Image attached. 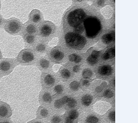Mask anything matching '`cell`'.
Masks as SVG:
<instances>
[{
    "label": "cell",
    "instance_id": "1",
    "mask_svg": "<svg viewBox=\"0 0 138 123\" xmlns=\"http://www.w3.org/2000/svg\"><path fill=\"white\" fill-rule=\"evenodd\" d=\"M64 39L66 44L68 47L76 50H81L86 43L85 37L73 32L66 33Z\"/></svg>",
    "mask_w": 138,
    "mask_h": 123
},
{
    "label": "cell",
    "instance_id": "2",
    "mask_svg": "<svg viewBox=\"0 0 138 123\" xmlns=\"http://www.w3.org/2000/svg\"><path fill=\"white\" fill-rule=\"evenodd\" d=\"M85 12L82 9H76L68 13L66 20L71 27L75 28L81 25L85 18Z\"/></svg>",
    "mask_w": 138,
    "mask_h": 123
},
{
    "label": "cell",
    "instance_id": "3",
    "mask_svg": "<svg viewBox=\"0 0 138 123\" xmlns=\"http://www.w3.org/2000/svg\"><path fill=\"white\" fill-rule=\"evenodd\" d=\"M37 55L33 50L25 49L22 50L17 57V61L23 65H34L36 61Z\"/></svg>",
    "mask_w": 138,
    "mask_h": 123
},
{
    "label": "cell",
    "instance_id": "4",
    "mask_svg": "<svg viewBox=\"0 0 138 123\" xmlns=\"http://www.w3.org/2000/svg\"><path fill=\"white\" fill-rule=\"evenodd\" d=\"M4 27L7 32L11 34L16 35L21 34L22 25L20 20L13 17L6 20Z\"/></svg>",
    "mask_w": 138,
    "mask_h": 123
},
{
    "label": "cell",
    "instance_id": "5",
    "mask_svg": "<svg viewBox=\"0 0 138 123\" xmlns=\"http://www.w3.org/2000/svg\"><path fill=\"white\" fill-rule=\"evenodd\" d=\"M17 64L14 59L3 58L0 60V76L7 75L13 71Z\"/></svg>",
    "mask_w": 138,
    "mask_h": 123
},
{
    "label": "cell",
    "instance_id": "6",
    "mask_svg": "<svg viewBox=\"0 0 138 123\" xmlns=\"http://www.w3.org/2000/svg\"><path fill=\"white\" fill-rule=\"evenodd\" d=\"M54 31L53 27L49 22H44L39 25L38 29V34L43 38L49 37Z\"/></svg>",
    "mask_w": 138,
    "mask_h": 123
},
{
    "label": "cell",
    "instance_id": "7",
    "mask_svg": "<svg viewBox=\"0 0 138 123\" xmlns=\"http://www.w3.org/2000/svg\"><path fill=\"white\" fill-rule=\"evenodd\" d=\"M111 107L110 104L107 102L99 101L94 105V109L96 112L103 115Z\"/></svg>",
    "mask_w": 138,
    "mask_h": 123
},
{
    "label": "cell",
    "instance_id": "8",
    "mask_svg": "<svg viewBox=\"0 0 138 123\" xmlns=\"http://www.w3.org/2000/svg\"><path fill=\"white\" fill-rule=\"evenodd\" d=\"M37 31V25L28 21L22 26L21 34L24 36L26 34L35 35Z\"/></svg>",
    "mask_w": 138,
    "mask_h": 123
},
{
    "label": "cell",
    "instance_id": "9",
    "mask_svg": "<svg viewBox=\"0 0 138 123\" xmlns=\"http://www.w3.org/2000/svg\"><path fill=\"white\" fill-rule=\"evenodd\" d=\"M11 110L10 106L6 103H0V118L5 119L9 117L11 115Z\"/></svg>",
    "mask_w": 138,
    "mask_h": 123
},
{
    "label": "cell",
    "instance_id": "10",
    "mask_svg": "<svg viewBox=\"0 0 138 123\" xmlns=\"http://www.w3.org/2000/svg\"><path fill=\"white\" fill-rule=\"evenodd\" d=\"M42 15L40 12L37 10H34L31 11L29 15V21L36 25L41 21Z\"/></svg>",
    "mask_w": 138,
    "mask_h": 123
},
{
    "label": "cell",
    "instance_id": "11",
    "mask_svg": "<svg viewBox=\"0 0 138 123\" xmlns=\"http://www.w3.org/2000/svg\"><path fill=\"white\" fill-rule=\"evenodd\" d=\"M52 99L51 95L48 91H41L40 93L39 102L41 105L50 103L52 101Z\"/></svg>",
    "mask_w": 138,
    "mask_h": 123
},
{
    "label": "cell",
    "instance_id": "12",
    "mask_svg": "<svg viewBox=\"0 0 138 123\" xmlns=\"http://www.w3.org/2000/svg\"><path fill=\"white\" fill-rule=\"evenodd\" d=\"M41 80L42 85H45L46 87L52 86L55 82V79L54 76L49 74L45 75H42Z\"/></svg>",
    "mask_w": 138,
    "mask_h": 123
},
{
    "label": "cell",
    "instance_id": "13",
    "mask_svg": "<svg viewBox=\"0 0 138 123\" xmlns=\"http://www.w3.org/2000/svg\"><path fill=\"white\" fill-rule=\"evenodd\" d=\"M50 55L52 59L56 61H59L62 60L64 57V54L63 51L56 48L53 49L52 50H51Z\"/></svg>",
    "mask_w": 138,
    "mask_h": 123
},
{
    "label": "cell",
    "instance_id": "14",
    "mask_svg": "<svg viewBox=\"0 0 138 123\" xmlns=\"http://www.w3.org/2000/svg\"><path fill=\"white\" fill-rule=\"evenodd\" d=\"M101 13L102 15L106 19H109L113 16V11L112 7L107 5L103 7L101 10Z\"/></svg>",
    "mask_w": 138,
    "mask_h": 123
},
{
    "label": "cell",
    "instance_id": "15",
    "mask_svg": "<svg viewBox=\"0 0 138 123\" xmlns=\"http://www.w3.org/2000/svg\"><path fill=\"white\" fill-rule=\"evenodd\" d=\"M49 111L48 109L45 107L40 106L37 113V119H42L46 118L49 115Z\"/></svg>",
    "mask_w": 138,
    "mask_h": 123
},
{
    "label": "cell",
    "instance_id": "16",
    "mask_svg": "<svg viewBox=\"0 0 138 123\" xmlns=\"http://www.w3.org/2000/svg\"><path fill=\"white\" fill-rule=\"evenodd\" d=\"M98 71L101 75L109 76L111 74L112 68L109 65H104L99 67Z\"/></svg>",
    "mask_w": 138,
    "mask_h": 123
},
{
    "label": "cell",
    "instance_id": "17",
    "mask_svg": "<svg viewBox=\"0 0 138 123\" xmlns=\"http://www.w3.org/2000/svg\"><path fill=\"white\" fill-rule=\"evenodd\" d=\"M50 66V63L45 58H41L37 62V66L40 69H47Z\"/></svg>",
    "mask_w": 138,
    "mask_h": 123
},
{
    "label": "cell",
    "instance_id": "18",
    "mask_svg": "<svg viewBox=\"0 0 138 123\" xmlns=\"http://www.w3.org/2000/svg\"><path fill=\"white\" fill-rule=\"evenodd\" d=\"M34 52L37 54V53L38 54H41L45 52L46 49V46L45 45L42 43L39 42L38 43H36L34 45Z\"/></svg>",
    "mask_w": 138,
    "mask_h": 123
},
{
    "label": "cell",
    "instance_id": "19",
    "mask_svg": "<svg viewBox=\"0 0 138 123\" xmlns=\"http://www.w3.org/2000/svg\"><path fill=\"white\" fill-rule=\"evenodd\" d=\"M24 39L27 46H31L35 43L36 37L35 35L26 34L24 36Z\"/></svg>",
    "mask_w": 138,
    "mask_h": 123
},
{
    "label": "cell",
    "instance_id": "20",
    "mask_svg": "<svg viewBox=\"0 0 138 123\" xmlns=\"http://www.w3.org/2000/svg\"><path fill=\"white\" fill-rule=\"evenodd\" d=\"M115 38V34L111 33L103 35L102 37V40L105 44H109L113 42Z\"/></svg>",
    "mask_w": 138,
    "mask_h": 123
},
{
    "label": "cell",
    "instance_id": "21",
    "mask_svg": "<svg viewBox=\"0 0 138 123\" xmlns=\"http://www.w3.org/2000/svg\"><path fill=\"white\" fill-rule=\"evenodd\" d=\"M92 98L89 95H85L81 99L82 104L85 106H89L92 102Z\"/></svg>",
    "mask_w": 138,
    "mask_h": 123
},
{
    "label": "cell",
    "instance_id": "22",
    "mask_svg": "<svg viewBox=\"0 0 138 123\" xmlns=\"http://www.w3.org/2000/svg\"><path fill=\"white\" fill-rule=\"evenodd\" d=\"M60 74L62 78L66 79H69L71 76L70 71L66 68L62 69L60 72Z\"/></svg>",
    "mask_w": 138,
    "mask_h": 123
},
{
    "label": "cell",
    "instance_id": "23",
    "mask_svg": "<svg viewBox=\"0 0 138 123\" xmlns=\"http://www.w3.org/2000/svg\"><path fill=\"white\" fill-rule=\"evenodd\" d=\"M79 116L78 111L76 110H72L69 111L68 113V116L69 118L72 119L73 121L76 119Z\"/></svg>",
    "mask_w": 138,
    "mask_h": 123
},
{
    "label": "cell",
    "instance_id": "24",
    "mask_svg": "<svg viewBox=\"0 0 138 123\" xmlns=\"http://www.w3.org/2000/svg\"><path fill=\"white\" fill-rule=\"evenodd\" d=\"M92 71L89 69H85L83 71L82 76L85 79H89L92 76Z\"/></svg>",
    "mask_w": 138,
    "mask_h": 123
},
{
    "label": "cell",
    "instance_id": "25",
    "mask_svg": "<svg viewBox=\"0 0 138 123\" xmlns=\"http://www.w3.org/2000/svg\"><path fill=\"white\" fill-rule=\"evenodd\" d=\"M80 84L79 82L77 81H74L71 82L69 84V87L71 90L73 91H76L79 88Z\"/></svg>",
    "mask_w": 138,
    "mask_h": 123
},
{
    "label": "cell",
    "instance_id": "26",
    "mask_svg": "<svg viewBox=\"0 0 138 123\" xmlns=\"http://www.w3.org/2000/svg\"><path fill=\"white\" fill-rule=\"evenodd\" d=\"M64 87L61 84H57L54 86V90L56 94L60 95L62 94L64 91Z\"/></svg>",
    "mask_w": 138,
    "mask_h": 123
},
{
    "label": "cell",
    "instance_id": "27",
    "mask_svg": "<svg viewBox=\"0 0 138 123\" xmlns=\"http://www.w3.org/2000/svg\"><path fill=\"white\" fill-rule=\"evenodd\" d=\"M64 104L61 100V99H56L54 103V106L56 109H62L64 106Z\"/></svg>",
    "mask_w": 138,
    "mask_h": 123
},
{
    "label": "cell",
    "instance_id": "28",
    "mask_svg": "<svg viewBox=\"0 0 138 123\" xmlns=\"http://www.w3.org/2000/svg\"><path fill=\"white\" fill-rule=\"evenodd\" d=\"M77 102L76 100L73 98L71 97L69 101L67 103V105L69 108H73L75 107L77 105Z\"/></svg>",
    "mask_w": 138,
    "mask_h": 123
},
{
    "label": "cell",
    "instance_id": "29",
    "mask_svg": "<svg viewBox=\"0 0 138 123\" xmlns=\"http://www.w3.org/2000/svg\"><path fill=\"white\" fill-rule=\"evenodd\" d=\"M105 53H106L107 56L108 57L109 59L113 58L115 57V51L114 48H109Z\"/></svg>",
    "mask_w": 138,
    "mask_h": 123
},
{
    "label": "cell",
    "instance_id": "30",
    "mask_svg": "<svg viewBox=\"0 0 138 123\" xmlns=\"http://www.w3.org/2000/svg\"><path fill=\"white\" fill-rule=\"evenodd\" d=\"M87 61L88 64L91 65H93L97 63L98 61V58H96V57H93L90 55L88 58Z\"/></svg>",
    "mask_w": 138,
    "mask_h": 123
},
{
    "label": "cell",
    "instance_id": "31",
    "mask_svg": "<svg viewBox=\"0 0 138 123\" xmlns=\"http://www.w3.org/2000/svg\"><path fill=\"white\" fill-rule=\"evenodd\" d=\"M98 119L95 116H90L86 119V123H98Z\"/></svg>",
    "mask_w": 138,
    "mask_h": 123
},
{
    "label": "cell",
    "instance_id": "32",
    "mask_svg": "<svg viewBox=\"0 0 138 123\" xmlns=\"http://www.w3.org/2000/svg\"><path fill=\"white\" fill-rule=\"evenodd\" d=\"M62 119L61 117L59 116H53L51 119V123H61L62 122Z\"/></svg>",
    "mask_w": 138,
    "mask_h": 123
},
{
    "label": "cell",
    "instance_id": "33",
    "mask_svg": "<svg viewBox=\"0 0 138 123\" xmlns=\"http://www.w3.org/2000/svg\"><path fill=\"white\" fill-rule=\"evenodd\" d=\"M113 96H114V93L113 92V91L109 89H107L104 93V96L105 97V98H112Z\"/></svg>",
    "mask_w": 138,
    "mask_h": 123
},
{
    "label": "cell",
    "instance_id": "34",
    "mask_svg": "<svg viewBox=\"0 0 138 123\" xmlns=\"http://www.w3.org/2000/svg\"><path fill=\"white\" fill-rule=\"evenodd\" d=\"M58 42V38L57 37H55L51 40V42L49 43V45L51 46H56Z\"/></svg>",
    "mask_w": 138,
    "mask_h": 123
},
{
    "label": "cell",
    "instance_id": "35",
    "mask_svg": "<svg viewBox=\"0 0 138 123\" xmlns=\"http://www.w3.org/2000/svg\"><path fill=\"white\" fill-rule=\"evenodd\" d=\"M70 97L68 96H63L62 98H61V100L62 102H63L64 105H65L66 104H67L68 101H69V100L70 99Z\"/></svg>",
    "mask_w": 138,
    "mask_h": 123
},
{
    "label": "cell",
    "instance_id": "36",
    "mask_svg": "<svg viewBox=\"0 0 138 123\" xmlns=\"http://www.w3.org/2000/svg\"><path fill=\"white\" fill-rule=\"evenodd\" d=\"M109 118L111 121H115V112L113 111L111 112L109 115Z\"/></svg>",
    "mask_w": 138,
    "mask_h": 123
},
{
    "label": "cell",
    "instance_id": "37",
    "mask_svg": "<svg viewBox=\"0 0 138 123\" xmlns=\"http://www.w3.org/2000/svg\"><path fill=\"white\" fill-rule=\"evenodd\" d=\"M6 20L3 18L2 16L0 14V29H2L3 27H4L5 24Z\"/></svg>",
    "mask_w": 138,
    "mask_h": 123
},
{
    "label": "cell",
    "instance_id": "38",
    "mask_svg": "<svg viewBox=\"0 0 138 123\" xmlns=\"http://www.w3.org/2000/svg\"><path fill=\"white\" fill-rule=\"evenodd\" d=\"M100 51H97V50H94L92 52L91 56L96 57V58H98L100 56Z\"/></svg>",
    "mask_w": 138,
    "mask_h": 123
},
{
    "label": "cell",
    "instance_id": "39",
    "mask_svg": "<svg viewBox=\"0 0 138 123\" xmlns=\"http://www.w3.org/2000/svg\"><path fill=\"white\" fill-rule=\"evenodd\" d=\"M77 56V55L75 53H73V54H71L70 55L68 56V59L70 61H74L75 59V57Z\"/></svg>",
    "mask_w": 138,
    "mask_h": 123
},
{
    "label": "cell",
    "instance_id": "40",
    "mask_svg": "<svg viewBox=\"0 0 138 123\" xmlns=\"http://www.w3.org/2000/svg\"><path fill=\"white\" fill-rule=\"evenodd\" d=\"M61 66L59 65H55L53 66L52 69L54 72H57L61 68Z\"/></svg>",
    "mask_w": 138,
    "mask_h": 123
},
{
    "label": "cell",
    "instance_id": "41",
    "mask_svg": "<svg viewBox=\"0 0 138 123\" xmlns=\"http://www.w3.org/2000/svg\"><path fill=\"white\" fill-rule=\"evenodd\" d=\"M28 123H45L44 121H41V120H40L39 119H34V120H32L30 121Z\"/></svg>",
    "mask_w": 138,
    "mask_h": 123
},
{
    "label": "cell",
    "instance_id": "42",
    "mask_svg": "<svg viewBox=\"0 0 138 123\" xmlns=\"http://www.w3.org/2000/svg\"><path fill=\"white\" fill-rule=\"evenodd\" d=\"M82 60V58L79 55H77L75 57V59L74 62L75 63H80L81 61Z\"/></svg>",
    "mask_w": 138,
    "mask_h": 123
},
{
    "label": "cell",
    "instance_id": "43",
    "mask_svg": "<svg viewBox=\"0 0 138 123\" xmlns=\"http://www.w3.org/2000/svg\"><path fill=\"white\" fill-rule=\"evenodd\" d=\"M64 122H65V123H73L74 121L69 118L68 117H67L65 118V119H64Z\"/></svg>",
    "mask_w": 138,
    "mask_h": 123
},
{
    "label": "cell",
    "instance_id": "44",
    "mask_svg": "<svg viewBox=\"0 0 138 123\" xmlns=\"http://www.w3.org/2000/svg\"><path fill=\"white\" fill-rule=\"evenodd\" d=\"M80 69V67L79 66V65H75V66H74L73 68V71L75 73H77V72H79V70Z\"/></svg>",
    "mask_w": 138,
    "mask_h": 123
},
{
    "label": "cell",
    "instance_id": "45",
    "mask_svg": "<svg viewBox=\"0 0 138 123\" xmlns=\"http://www.w3.org/2000/svg\"><path fill=\"white\" fill-rule=\"evenodd\" d=\"M102 58L104 60H107V59H109V57L107 56V54L106 53H105L104 54H103L102 56Z\"/></svg>",
    "mask_w": 138,
    "mask_h": 123
},
{
    "label": "cell",
    "instance_id": "46",
    "mask_svg": "<svg viewBox=\"0 0 138 123\" xmlns=\"http://www.w3.org/2000/svg\"><path fill=\"white\" fill-rule=\"evenodd\" d=\"M97 3H98V5H99V6H102L104 4V1H98Z\"/></svg>",
    "mask_w": 138,
    "mask_h": 123
},
{
    "label": "cell",
    "instance_id": "47",
    "mask_svg": "<svg viewBox=\"0 0 138 123\" xmlns=\"http://www.w3.org/2000/svg\"><path fill=\"white\" fill-rule=\"evenodd\" d=\"M2 123H12V122L9 120H5L2 121Z\"/></svg>",
    "mask_w": 138,
    "mask_h": 123
},
{
    "label": "cell",
    "instance_id": "48",
    "mask_svg": "<svg viewBox=\"0 0 138 123\" xmlns=\"http://www.w3.org/2000/svg\"><path fill=\"white\" fill-rule=\"evenodd\" d=\"M102 87H98L96 90V91H98V92H100V91H102Z\"/></svg>",
    "mask_w": 138,
    "mask_h": 123
},
{
    "label": "cell",
    "instance_id": "49",
    "mask_svg": "<svg viewBox=\"0 0 138 123\" xmlns=\"http://www.w3.org/2000/svg\"><path fill=\"white\" fill-rule=\"evenodd\" d=\"M88 82H89V81H88V80H85L83 82V85H85V86H86V85L87 84H88Z\"/></svg>",
    "mask_w": 138,
    "mask_h": 123
},
{
    "label": "cell",
    "instance_id": "50",
    "mask_svg": "<svg viewBox=\"0 0 138 123\" xmlns=\"http://www.w3.org/2000/svg\"><path fill=\"white\" fill-rule=\"evenodd\" d=\"M2 54H1V51L0 50V60L2 58Z\"/></svg>",
    "mask_w": 138,
    "mask_h": 123
},
{
    "label": "cell",
    "instance_id": "51",
    "mask_svg": "<svg viewBox=\"0 0 138 123\" xmlns=\"http://www.w3.org/2000/svg\"><path fill=\"white\" fill-rule=\"evenodd\" d=\"M1 1H0V12H1Z\"/></svg>",
    "mask_w": 138,
    "mask_h": 123
},
{
    "label": "cell",
    "instance_id": "52",
    "mask_svg": "<svg viewBox=\"0 0 138 123\" xmlns=\"http://www.w3.org/2000/svg\"><path fill=\"white\" fill-rule=\"evenodd\" d=\"M114 85H115V80H114Z\"/></svg>",
    "mask_w": 138,
    "mask_h": 123
},
{
    "label": "cell",
    "instance_id": "53",
    "mask_svg": "<svg viewBox=\"0 0 138 123\" xmlns=\"http://www.w3.org/2000/svg\"><path fill=\"white\" fill-rule=\"evenodd\" d=\"M0 123H2V121L0 120Z\"/></svg>",
    "mask_w": 138,
    "mask_h": 123
},
{
    "label": "cell",
    "instance_id": "54",
    "mask_svg": "<svg viewBox=\"0 0 138 123\" xmlns=\"http://www.w3.org/2000/svg\"><path fill=\"white\" fill-rule=\"evenodd\" d=\"M0 77H1V76H0Z\"/></svg>",
    "mask_w": 138,
    "mask_h": 123
}]
</instances>
